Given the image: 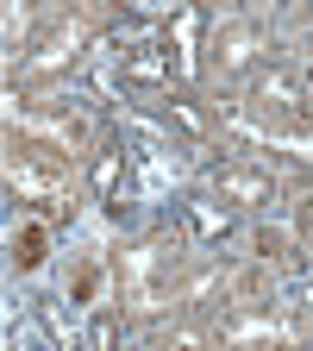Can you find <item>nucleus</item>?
Masks as SVG:
<instances>
[{"instance_id":"f257e3e1","label":"nucleus","mask_w":313,"mask_h":351,"mask_svg":"<svg viewBox=\"0 0 313 351\" xmlns=\"http://www.w3.org/2000/svg\"><path fill=\"white\" fill-rule=\"evenodd\" d=\"M82 44H88V25H75V19H69V25H57V32L44 38L32 57H25V75H63V69L82 57Z\"/></svg>"},{"instance_id":"f03ea898","label":"nucleus","mask_w":313,"mask_h":351,"mask_svg":"<svg viewBox=\"0 0 313 351\" xmlns=\"http://www.w3.org/2000/svg\"><path fill=\"white\" fill-rule=\"evenodd\" d=\"M263 51H270V44H263V32L226 25V32H219V51H213V69H219V75H245V69H257Z\"/></svg>"},{"instance_id":"7ed1b4c3","label":"nucleus","mask_w":313,"mask_h":351,"mask_svg":"<svg viewBox=\"0 0 313 351\" xmlns=\"http://www.w3.org/2000/svg\"><path fill=\"white\" fill-rule=\"evenodd\" d=\"M251 101H257V107H282V113H301V107H307V95H301V75H288V69H257V82H251Z\"/></svg>"},{"instance_id":"20e7f679","label":"nucleus","mask_w":313,"mask_h":351,"mask_svg":"<svg viewBox=\"0 0 313 351\" xmlns=\"http://www.w3.org/2000/svg\"><path fill=\"white\" fill-rule=\"evenodd\" d=\"M219 201H238V207H270V195H276V182L263 169H219Z\"/></svg>"},{"instance_id":"39448f33","label":"nucleus","mask_w":313,"mask_h":351,"mask_svg":"<svg viewBox=\"0 0 313 351\" xmlns=\"http://www.w3.org/2000/svg\"><path fill=\"white\" fill-rule=\"evenodd\" d=\"M125 82H132V88H169V51L138 44V51L125 57Z\"/></svg>"},{"instance_id":"423d86ee","label":"nucleus","mask_w":313,"mask_h":351,"mask_svg":"<svg viewBox=\"0 0 313 351\" xmlns=\"http://www.w3.org/2000/svg\"><path fill=\"white\" fill-rule=\"evenodd\" d=\"M44 251H51V226H44V219H19L13 226V263L19 270H38Z\"/></svg>"},{"instance_id":"0eeeda50","label":"nucleus","mask_w":313,"mask_h":351,"mask_svg":"<svg viewBox=\"0 0 313 351\" xmlns=\"http://www.w3.org/2000/svg\"><path fill=\"white\" fill-rule=\"evenodd\" d=\"M169 119L182 125L188 138H207V125H213V119H207V113H201V107H195L188 95H169Z\"/></svg>"},{"instance_id":"6e6552de","label":"nucleus","mask_w":313,"mask_h":351,"mask_svg":"<svg viewBox=\"0 0 313 351\" xmlns=\"http://www.w3.org/2000/svg\"><path fill=\"white\" fill-rule=\"evenodd\" d=\"M245 132H251V125H245ZM251 138H263L270 151H295V157L313 163V132H251Z\"/></svg>"},{"instance_id":"1a4fd4ad","label":"nucleus","mask_w":313,"mask_h":351,"mask_svg":"<svg viewBox=\"0 0 313 351\" xmlns=\"http://www.w3.org/2000/svg\"><path fill=\"white\" fill-rule=\"evenodd\" d=\"M219 282H226L219 270H195V276H188L182 289H169V301H182V307H195V301H207V295H213Z\"/></svg>"},{"instance_id":"9d476101","label":"nucleus","mask_w":313,"mask_h":351,"mask_svg":"<svg viewBox=\"0 0 313 351\" xmlns=\"http://www.w3.org/2000/svg\"><path fill=\"white\" fill-rule=\"evenodd\" d=\"M175 57H182V69H195V7L175 13Z\"/></svg>"},{"instance_id":"9b49d317","label":"nucleus","mask_w":313,"mask_h":351,"mask_svg":"<svg viewBox=\"0 0 313 351\" xmlns=\"http://www.w3.org/2000/svg\"><path fill=\"white\" fill-rule=\"evenodd\" d=\"M119 176H125V157H119V151H101V157H95V189H101V195H113Z\"/></svg>"},{"instance_id":"f8f14e48","label":"nucleus","mask_w":313,"mask_h":351,"mask_svg":"<svg viewBox=\"0 0 313 351\" xmlns=\"http://www.w3.org/2000/svg\"><path fill=\"white\" fill-rule=\"evenodd\" d=\"M7 182H13V189H25V195H51V182H44L32 163H7Z\"/></svg>"},{"instance_id":"ddd939ff","label":"nucleus","mask_w":313,"mask_h":351,"mask_svg":"<svg viewBox=\"0 0 313 351\" xmlns=\"http://www.w3.org/2000/svg\"><path fill=\"white\" fill-rule=\"evenodd\" d=\"M195 226H201L207 239H219V232H226V213H213V207H195Z\"/></svg>"},{"instance_id":"4468645a","label":"nucleus","mask_w":313,"mask_h":351,"mask_svg":"<svg viewBox=\"0 0 313 351\" xmlns=\"http://www.w3.org/2000/svg\"><path fill=\"white\" fill-rule=\"evenodd\" d=\"M88 345H113V320H107V314H101L95 326H88Z\"/></svg>"},{"instance_id":"2eb2a0df","label":"nucleus","mask_w":313,"mask_h":351,"mask_svg":"<svg viewBox=\"0 0 313 351\" xmlns=\"http://www.w3.org/2000/svg\"><path fill=\"white\" fill-rule=\"evenodd\" d=\"M307 239H313V207H307Z\"/></svg>"},{"instance_id":"dca6fc26","label":"nucleus","mask_w":313,"mask_h":351,"mask_svg":"<svg viewBox=\"0 0 313 351\" xmlns=\"http://www.w3.org/2000/svg\"><path fill=\"white\" fill-rule=\"evenodd\" d=\"M307 38H313V13H307Z\"/></svg>"}]
</instances>
